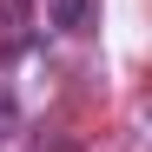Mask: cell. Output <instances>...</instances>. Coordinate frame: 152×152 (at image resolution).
<instances>
[{
	"mask_svg": "<svg viewBox=\"0 0 152 152\" xmlns=\"http://www.w3.org/2000/svg\"><path fill=\"white\" fill-rule=\"evenodd\" d=\"M86 20V0H53V27H80Z\"/></svg>",
	"mask_w": 152,
	"mask_h": 152,
	"instance_id": "cell-1",
	"label": "cell"
}]
</instances>
